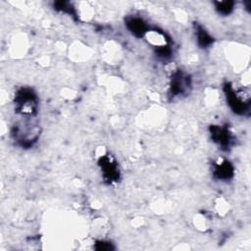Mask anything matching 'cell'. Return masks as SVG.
Returning <instances> with one entry per match:
<instances>
[{"instance_id":"6da1fadb","label":"cell","mask_w":251,"mask_h":251,"mask_svg":"<svg viewBox=\"0 0 251 251\" xmlns=\"http://www.w3.org/2000/svg\"><path fill=\"white\" fill-rule=\"evenodd\" d=\"M15 111L25 117H31L37 113L38 97L29 87H22L17 90L14 98Z\"/></svg>"},{"instance_id":"7a4b0ae2","label":"cell","mask_w":251,"mask_h":251,"mask_svg":"<svg viewBox=\"0 0 251 251\" xmlns=\"http://www.w3.org/2000/svg\"><path fill=\"white\" fill-rule=\"evenodd\" d=\"M226 101L230 109L237 115H244L249 111V97H242V91L234 90L230 83H226L224 87Z\"/></svg>"},{"instance_id":"3957f363","label":"cell","mask_w":251,"mask_h":251,"mask_svg":"<svg viewBox=\"0 0 251 251\" xmlns=\"http://www.w3.org/2000/svg\"><path fill=\"white\" fill-rule=\"evenodd\" d=\"M98 166L101 170L102 177L105 181H107L110 184L119 181L121 177V173L119 170L118 163L113 157H111L110 155L100 157L98 161Z\"/></svg>"},{"instance_id":"277c9868","label":"cell","mask_w":251,"mask_h":251,"mask_svg":"<svg viewBox=\"0 0 251 251\" xmlns=\"http://www.w3.org/2000/svg\"><path fill=\"white\" fill-rule=\"evenodd\" d=\"M191 87V81L188 75L182 73L180 70L173 74L170 82V95L172 97L185 94Z\"/></svg>"},{"instance_id":"5b68a950","label":"cell","mask_w":251,"mask_h":251,"mask_svg":"<svg viewBox=\"0 0 251 251\" xmlns=\"http://www.w3.org/2000/svg\"><path fill=\"white\" fill-rule=\"evenodd\" d=\"M211 138L224 150L229 148L232 143V135L226 126L213 125L210 126Z\"/></svg>"},{"instance_id":"8992f818","label":"cell","mask_w":251,"mask_h":251,"mask_svg":"<svg viewBox=\"0 0 251 251\" xmlns=\"http://www.w3.org/2000/svg\"><path fill=\"white\" fill-rule=\"evenodd\" d=\"M126 25L127 29L132 33V35L138 38L143 37L149 31L148 25L144 20L136 16L127 17L126 20Z\"/></svg>"},{"instance_id":"52a82bcc","label":"cell","mask_w":251,"mask_h":251,"mask_svg":"<svg viewBox=\"0 0 251 251\" xmlns=\"http://www.w3.org/2000/svg\"><path fill=\"white\" fill-rule=\"evenodd\" d=\"M233 166L226 160L216 163L213 167V176L218 180H228L233 176Z\"/></svg>"},{"instance_id":"ba28073f","label":"cell","mask_w":251,"mask_h":251,"mask_svg":"<svg viewBox=\"0 0 251 251\" xmlns=\"http://www.w3.org/2000/svg\"><path fill=\"white\" fill-rule=\"evenodd\" d=\"M194 33H195L197 44L200 48L206 49L213 44L214 38L212 37V35L205 29L203 25H201L198 23L194 24Z\"/></svg>"},{"instance_id":"9c48e42d","label":"cell","mask_w":251,"mask_h":251,"mask_svg":"<svg viewBox=\"0 0 251 251\" xmlns=\"http://www.w3.org/2000/svg\"><path fill=\"white\" fill-rule=\"evenodd\" d=\"M234 8V2L233 1H218L215 2V9L216 11L223 16L229 15Z\"/></svg>"},{"instance_id":"30bf717a","label":"cell","mask_w":251,"mask_h":251,"mask_svg":"<svg viewBox=\"0 0 251 251\" xmlns=\"http://www.w3.org/2000/svg\"><path fill=\"white\" fill-rule=\"evenodd\" d=\"M54 7L56 10L63 12L65 14H69L73 17H75V15H76L75 8L72 6V4L70 2H55Z\"/></svg>"}]
</instances>
